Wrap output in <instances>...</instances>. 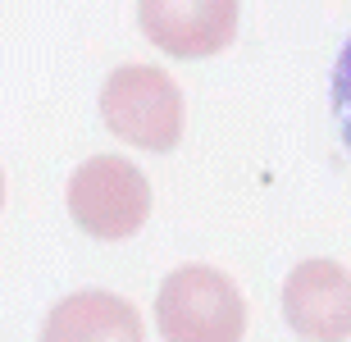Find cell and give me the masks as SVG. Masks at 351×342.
Here are the masks:
<instances>
[{"instance_id":"6da1fadb","label":"cell","mask_w":351,"mask_h":342,"mask_svg":"<svg viewBox=\"0 0 351 342\" xmlns=\"http://www.w3.org/2000/svg\"><path fill=\"white\" fill-rule=\"evenodd\" d=\"M156 324L165 342H242L247 302L215 265H178L156 292Z\"/></svg>"},{"instance_id":"7a4b0ae2","label":"cell","mask_w":351,"mask_h":342,"mask_svg":"<svg viewBox=\"0 0 351 342\" xmlns=\"http://www.w3.org/2000/svg\"><path fill=\"white\" fill-rule=\"evenodd\" d=\"M101 119L123 146L165 156L182 142V92L156 64H119L101 87Z\"/></svg>"},{"instance_id":"3957f363","label":"cell","mask_w":351,"mask_h":342,"mask_svg":"<svg viewBox=\"0 0 351 342\" xmlns=\"http://www.w3.org/2000/svg\"><path fill=\"white\" fill-rule=\"evenodd\" d=\"M69 215L96 242H123L151 219V183L123 156H91L69 178Z\"/></svg>"},{"instance_id":"277c9868","label":"cell","mask_w":351,"mask_h":342,"mask_svg":"<svg viewBox=\"0 0 351 342\" xmlns=\"http://www.w3.org/2000/svg\"><path fill=\"white\" fill-rule=\"evenodd\" d=\"M237 0H137L142 37L173 60H210L237 37Z\"/></svg>"},{"instance_id":"5b68a950","label":"cell","mask_w":351,"mask_h":342,"mask_svg":"<svg viewBox=\"0 0 351 342\" xmlns=\"http://www.w3.org/2000/svg\"><path fill=\"white\" fill-rule=\"evenodd\" d=\"M287 324L311 342H347L351 338V269L338 260H301L283 283Z\"/></svg>"},{"instance_id":"8992f818","label":"cell","mask_w":351,"mask_h":342,"mask_svg":"<svg viewBox=\"0 0 351 342\" xmlns=\"http://www.w3.org/2000/svg\"><path fill=\"white\" fill-rule=\"evenodd\" d=\"M37 342H142V315L119 292L82 288L46 310Z\"/></svg>"},{"instance_id":"52a82bcc","label":"cell","mask_w":351,"mask_h":342,"mask_svg":"<svg viewBox=\"0 0 351 342\" xmlns=\"http://www.w3.org/2000/svg\"><path fill=\"white\" fill-rule=\"evenodd\" d=\"M333 119H338V132L351 151V37L342 46L338 64H333Z\"/></svg>"},{"instance_id":"ba28073f","label":"cell","mask_w":351,"mask_h":342,"mask_svg":"<svg viewBox=\"0 0 351 342\" xmlns=\"http://www.w3.org/2000/svg\"><path fill=\"white\" fill-rule=\"evenodd\" d=\"M0 210H5V173H0Z\"/></svg>"}]
</instances>
